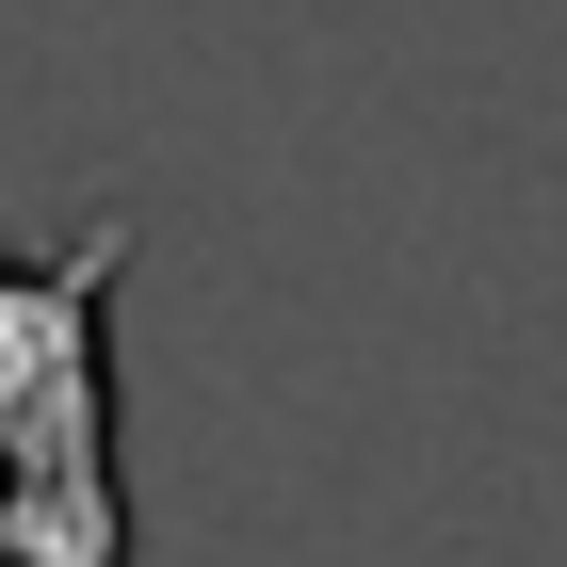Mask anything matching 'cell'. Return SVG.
Here are the masks:
<instances>
[{"mask_svg":"<svg viewBox=\"0 0 567 567\" xmlns=\"http://www.w3.org/2000/svg\"><path fill=\"white\" fill-rule=\"evenodd\" d=\"M114 276H131L114 195L49 244H0V567H131Z\"/></svg>","mask_w":567,"mask_h":567,"instance_id":"1","label":"cell"}]
</instances>
